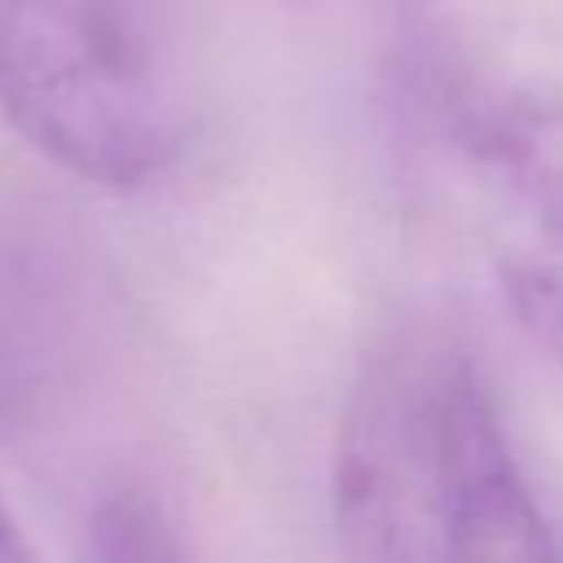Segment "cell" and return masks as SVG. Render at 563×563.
Here are the masks:
<instances>
[{
	"label": "cell",
	"mask_w": 563,
	"mask_h": 563,
	"mask_svg": "<svg viewBox=\"0 0 563 563\" xmlns=\"http://www.w3.org/2000/svg\"><path fill=\"white\" fill-rule=\"evenodd\" d=\"M0 563H31L22 523L13 519V506L4 501V493H0Z\"/></svg>",
	"instance_id": "obj_6"
},
{
	"label": "cell",
	"mask_w": 563,
	"mask_h": 563,
	"mask_svg": "<svg viewBox=\"0 0 563 563\" xmlns=\"http://www.w3.org/2000/svg\"><path fill=\"white\" fill-rule=\"evenodd\" d=\"M479 238L515 321L563 365V97H510L471 119Z\"/></svg>",
	"instance_id": "obj_3"
},
{
	"label": "cell",
	"mask_w": 563,
	"mask_h": 563,
	"mask_svg": "<svg viewBox=\"0 0 563 563\" xmlns=\"http://www.w3.org/2000/svg\"><path fill=\"white\" fill-rule=\"evenodd\" d=\"M0 114L75 180L145 189L189 110L150 0H0Z\"/></svg>",
	"instance_id": "obj_2"
},
{
	"label": "cell",
	"mask_w": 563,
	"mask_h": 563,
	"mask_svg": "<svg viewBox=\"0 0 563 563\" xmlns=\"http://www.w3.org/2000/svg\"><path fill=\"white\" fill-rule=\"evenodd\" d=\"M343 563H563L475 356L444 334L383 343L330 449Z\"/></svg>",
	"instance_id": "obj_1"
},
{
	"label": "cell",
	"mask_w": 563,
	"mask_h": 563,
	"mask_svg": "<svg viewBox=\"0 0 563 563\" xmlns=\"http://www.w3.org/2000/svg\"><path fill=\"white\" fill-rule=\"evenodd\" d=\"M48 365L53 334L35 268L26 255L0 246V431L22 427L40 409Z\"/></svg>",
	"instance_id": "obj_4"
},
{
	"label": "cell",
	"mask_w": 563,
	"mask_h": 563,
	"mask_svg": "<svg viewBox=\"0 0 563 563\" xmlns=\"http://www.w3.org/2000/svg\"><path fill=\"white\" fill-rule=\"evenodd\" d=\"M88 563H198V559L154 493L136 484H119L101 493L88 515Z\"/></svg>",
	"instance_id": "obj_5"
}]
</instances>
